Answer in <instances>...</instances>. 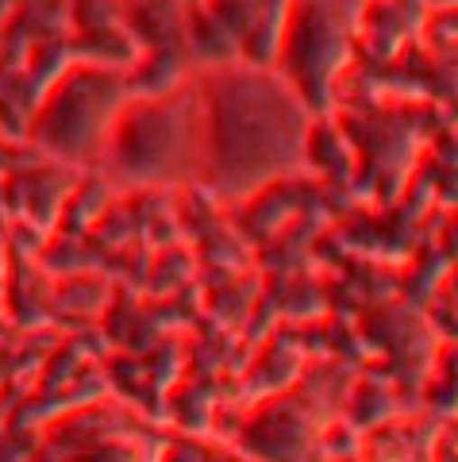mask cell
Segmentation results:
<instances>
[{
	"mask_svg": "<svg viewBox=\"0 0 458 462\" xmlns=\"http://www.w3.org/2000/svg\"><path fill=\"white\" fill-rule=\"evenodd\" d=\"M200 173L220 200H247L308 166L312 108L274 66H216L197 78Z\"/></svg>",
	"mask_w": 458,
	"mask_h": 462,
	"instance_id": "1",
	"label": "cell"
},
{
	"mask_svg": "<svg viewBox=\"0 0 458 462\" xmlns=\"http://www.w3.org/2000/svg\"><path fill=\"white\" fill-rule=\"evenodd\" d=\"M105 158L132 181H181L200 173L197 81L139 105H124L112 124Z\"/></svg>",
	"mask_w": 458,
	"mask_h": 462,
	"instance_id": "2",
	"label": "cell"
},
{
	"mask_svg": "<svg viewBox=\"0 0 458 462\" xmlns=\"http://www.w3.org/2000/svg\"><path fill=\"white\" fill-rule=\"evenodd\" d=\"M366 0H293L281 20L274 69L300 93V100L320 112L332 85L347 69L354 42L362 35Z\"/></svg>",
	"mask_w": 458,
	"mask_h": 462,
	"instance_id": "3",
	"label": "cell"
},
{
	"mask_svg": "<svg viewBox=\"0 0 458 462\" xmlns=\"http://www.w3.org/2000/svg\"><path fill=\"white\" fill-rule=\"evenodd\" d=\"M124 105L127 85L116 69H74L47 97L35 124V139L59 158H74V162L96 158L105 154L112 124H116Z\"/></svg>",
	"mask_w": 458,
	"mask_h": 462,
	"instance_id": "4",
	"label": "cell"
},
{
	"mask_svg": "<svg viewBox=\"0 0 458 462\" xmlns=\"http://www.w3.org/2000/svg\"><path fill=\"white\" fill-rule=\"evenodd\" d=\"M432 462H458V424H451L432 447Z\"/></svg>",
	"mask_w": 458,
	"mask_h": 462,
	"instance_id": "5",
	"label": "cell"
}]
</instances>
